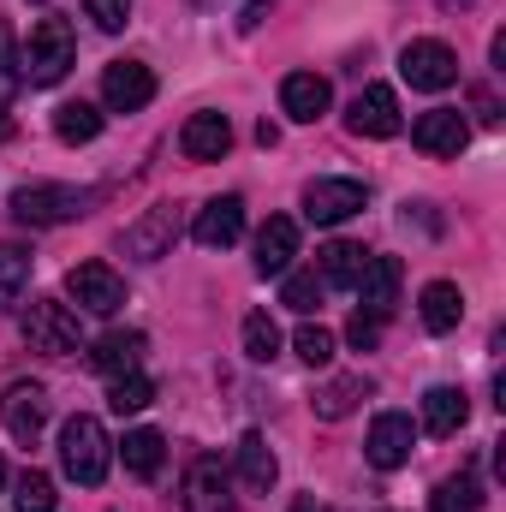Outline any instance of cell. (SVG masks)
<instances>
[{
    "mask_svg": "<svg viewBox=\"0 0 506 512\" xmlns=\"http://www.w3.org/2000/svg\"><path fill=\"white\" fill-rule=\"evenodd\" d=\"M90 209V191H72V185H24L12 191V215L24 227H60V221H78Z\"/></svg>",
    "mask_w": 506,
    "mask_h": 512,
    "instance_id": "obj_3",
    "label": "cell"
},
{
    "mask_svg": "<svg viewBox=\"0 0 506 512\" xmlns=\"http://www.w3.org/2000/svg\"><path fill=\"white\" fill-rule=\"evenodd\" d=\"M411 447H417V423H411L405 411H381L376 423H370L364 459H370L376 471H399V465L411 459Z\"/></svg>",
    "mask_w": 506,
    "mask_h": 512,
    "instance_id": "obj_9",
    "label": "cell"
},
{
    "mask_svg": "<svg viewBox=\"0 0 506 512\" xmlns=\"http://www.w3.org/2000/svg\"><path fill=\"white\" fill-rule=\"evenodd\" d=\"M66 292H72L78 310H90V316H114V310L126 304V280H120L108 262H78V268L66 274Z\"/></svg>",
    "mask_w": 506,
    "mask_h": 512,
    "instance_id": "obj_7",
    "label": "cell"
},
{
    "mask_svg": "<svg viewBox=\"0 0 506 512\" xmlns=\"http://www.w3.org/2000/svg\"><path fill=\"white\" fill-rule=\"evenodd\" d=\"M399 78H405L411 90H447V84H459V54H453L447 42H435V36L405 42V54H399Z\"/></svg>",
    "mask_w": 506,
    "mask_h": 512,
    "instance_id": "obj_5",
    "label": "cell"
},
{
    "mask_svg": "<svg viewBox=\"0 0 506 512\" xmlns=\"http://www.w3.org/2000/svg\"><path fill=\"white\" fill-rule=\"evenodd\" d=\"M84 12L96 18V30H126V18H131V0H84Z\"/></svg>",
    "mask_w": 506,
    "mask_h": 512,
    "instance_id": "obj_36",
    "label": "cell"
},
{
    "mask_svg": "<svg viewBox=\"0 0 506 512\" xmlns=\"http://www.w3.org/2000/svg\"><path fill=\"white\" fill-rule=\"evenodd\" d=\"M0 489H6V459H0Z\"/></svg>",
    "mask_w": 506,
    "mask_h": 512,
    "instance_id": "obj_40",
    "label": "cell"
},
{
    "mask_svg": "<svg viewBox=\"0 0 506 512\" xmlns=\"http://www.w3.org/2000/svg\"><path fill=\"white\" fill-rule=\"evenodd\" d=\"M417 310H423V328H429V334H453V328L465 322V298H459L453 280H429Z\"/></svg>",
    "mask_w": 506,
    "mask_h": 512,
    "instance_id": "obj_20",
    "label": "cell"
},
{
    "mask_svg": "<svg viewBox=\"0 0 506 512\" xmlns=\"http://www.w3.org/2000/svg\"><path fill=\"white\" fill-rule=\"evenodd\" d=\"M399 280H405V268H399V256H376L370 251V262H364V274H358V310L364 316H393V304H399Z\"/></svg>",
    "mask_w": 506,
    "mask_h": 512,
    "instance_id": "obj_15",
    "label": "cell"
},
{
    "mask_svg": "<svg viewBox=\"0 0 506 512\" xmlns=\"http://www.w3.org/2000/svg\"><path fill=\"white\" fill-rule=\"evenodd\" d=\"M292 352H298L310 370H322V364H334V334H328L322 322H304V328H298V340H292Z\"/></svg>",
    "mask_w": 506,
    "mask_h": 512,
    "instance_id": "obj_33",
    "label": "cell"
},
{
    "mask_svg": "<svg viewBox=\"0 0 506 512\" xmlns=\"http://www.w3.org/2000/svg\"><path fill=\"white\" fill-rule=\"evenodd\" d=\"M346 340H352L358 352H376V346H381V316H364V310H358V316H352V328H346Z\"/></svg>",
    "mask_w": 506,
    "mask_h": 512,
    "instance_id": "obj_37",
    "label": "cell"
},
{
    "mask_svg": "<svg viewBox=\"0 0 506 512\" xmlns=\"http://www.w3.org/2000/svg\"><path fill=\"white\" fill-rule=\"evenodd\" d=\"M364 203H370V191H364L358 179H316V185L304 191V215H310L316 227H340V221H352Z\"/></svg>",
    "mask_w": 506,
    "mask_h": 512,
    "instance_id": "obj_8",
    "label": "cell"
},
{
    "mask_svg": "<svg viewBox=\"0 0 506 512\" xmlns=\"http://www.w3.org/2000/svg\"><path fill=\"white\" fill-rule=\"evenodd\" d=\"M465 417H471V405H465L459 387H429V393H423V429H429V435H459Z\"/></svg>",
    "mask_w": 506,
    "mask_h": 512,
    "instance_id": "obj_21",
    "label": "cell"
},
{
    "mask_svg": "<svg viewBox=\"0 0 506 512\" xmlns=\"http://www.w3.org/2000/svg\"><path fill=\"white\" fill-rule=\"evenodd\" d=\"M54 137L60 143H96L102 137V108L96 102H60L54 108Z\"/></svg>",
    "mask_w": 506,
    "mask_h": 512,
    "instance_id": "obj_24",
    "label": "cell"
},
{
    "mask_svg": "<svg viewBox=\"0 0 506 512\" xmlns=\"http://www.w3.org/2000/svg\"><path fill=\"white\" fill-rule=\"evenodd\" d=\"M328 102H334V90H328V78H316V72H292V78L280 84V108H286L298 126H316V120L328 114Z\"/></svg>",
    "mask_w": 506,
    "mask_h": 512,
    "instance_id": "obj_18",
    "label": "cell"
},
{
    "mask_svg": "<svg viewBox=\"0 0 506 512\" xmlns=\"http://www.w3.org/2000/svg\"><path fill=\"white\" fill-rule=\"evenodd\" d=\"M292 256H298V221L268 215V227L256 233V274H262V280H268V274H286Z\"/></svg>",
    "mask_w": 506,
    "mask_h": 512,
    "instance_id": "obj_19",
    "label": "cell"
},
{
    "mask_svg": "<svg viewBox=\"0 0 506 512\" xmlns=\"http://www.w3.org/2000/svg\"><path fill=\"white\" fill-rule=\"evenodd\" d=\"M155 399V387H149V376H137V370H126V376H114V387H108V405L126 417V411H143Z\"/></svg>",
    "mask_w": 506,
    "mask_h": 512,
    "instance_id": "obj_35",
    "label": "cell"
},
{
    "mask_svg": "<svg viewBox=\"0 0 506 512\" xmlns=\"http://www.w3.org/2000/svg\"><path fill=\"white\" fill-rule=\"evenodd\" d=\"M262 18H268V0H251V6H245V18H239V30H256Z\"/></svg>",
    "mask_w": 506,
    "mask_h": 512,
    "instance_id": "obj_38",
    "label": "cell"
},
{
    "mask_svg": "<svg viewBox=\"0 0 506 512\" xmlns=\"http://www.w3.org/2000/svg\"><path fill=\"white\" fill-rule=\"evenodd\" d=\"M447 6H471V0H447Z\"/></svg>",
    "mask_w": 506,
    "mask_h": 512,
    "instance_id": "obj_42",
    "label": "cell"
},
{
    "mask_svg": "<svg viewBox=\"0 0 506 512\" xmlns=\"http://www.w3.org/2000/svg\"><path fill=\"white\" fill-rule=\"evenodd\" d=\"M191 239H197L203 251L239 245V239H245V197H215V203H203L197 221H191Z\"/></svg>",
    "mask_w": 506,
    "mask_h": 512,
    "instance_id": "obj_11",
    "label": "cell"
},
{
    "mask_svg": "<svg viewBox=\"0 0 506 512\" xmlns=\"http://www.w3.org/2000/svg\"><path fill=\"white\" fill-rule=\"evenodd\" d=\"M137 358H143V334H108V340H96L90 370H102V376H126V370H137Z\"/></svg>",
    "mask_w": 506,
    "mask_h": 512,
    "instance_id": "obj_25",
    "label": "cell"
},
{
    "mask_svg": "<svg viewBox=\"0 0 506 512\" xmlns=\"http://www.w3.org/2000/svg\"><path fill=\"white\" fill-rule=\"evenodd\" d=\"M185 512H233V477L221 459H191L185 471Z\"/></svg>",
    "mask_w": 506,
    "mask_h": 512,
    "instance_id": "obj_12",
    "label": "cell"
},
{
    "mask_svg": "<svg viewBox=\"0 0 506 512\" xmlns=\"http://www.w3.org/2000/svg\"><path fill=\"white\" fill-rule=\"evenodd\" d=\"M411 143H417L423 155L447 161V155H459V149L471 143V126H465V114H459V108H429V114H417Z\"/></svg>",
    "mask_w": 506,
    "mask_h": 512,
    "instance_id": "obj_14",
    "label": "cell"
},
{
    "mask_svg": "<svg viewBox=\"0 0 506 512\" xmlns=\"http://www.w3.org/2000/svg\"><path fill=\"white\" fill-rule=\"evenodd\" d=\"M24 340H30L36 352H48V358L78 352V310L60 304V298H36L30 316H24Z\"/></svg>",
    "mask_w": 506,
    "mask_h": 512,
    "instance_id": "obj_4",
    "label": "cell"
},
{
    "mask_svg": "<svg viewBox=\"0 0 506 512\" xmlns=\"http://www.w3.org/2000/svg\"><path fill=\"white\" fill-rule=\"evenodd\" d=\"M173 239H179V209H173V203L143 209L126 227V251L137 256V262H161V256L173 251Z\"/></svg>",
    "mask_w": 506,
    "mask_h": 512,
    "instance_id": "obj_10",
    "label": "cell"
},
{
    "mask_svg": "<svg viewBox=\"0 0 506 512\" xmlns=\"http://www.w3.org/2000/svg\"><path fill=\"white\" fill-rule=\"evenodd\" d=\"M477 507H483V489H477V477H471V471H459V477L435 483V495H429V512H477Z\"/></svg>",
    "mask_w": 506,
    "mask_h": 512,
    "instance_id": "obj_28",
    "label": "cell"
},
{
    "mask_svg": "<svg viewBox=\"0 0 506 512\" xmlns=\"http://www.w3.org/2000/svg\"><path fill=\"white\" fill-rule=\"evenodd\" d=\"M12 507L18 512H54V477H48V471H24Z\"/></svg>",
    "mask_w": 506,
    "mask_h": 512,
    "instance_id": "obj_34",
    "label": "cell"
},
{
    "mask_svg": "<svg viewBox=\"0 0 506 512\" xmlns=\"http://www.w3.org/2000/svg\"><path fill=\"white\" fill-rule=\"evenodd\" d=\"M24 90V66H18V36H12V24L0 18V108L12 102Z\"/></svg>",
    "mask_w": 506,
    "mask_h": 512,
    "instance_id": "obj_32",
    "label": "cell"
},
{
    "mask_svg": "<svg viewBox=\"0 0 506 512\" xmlns=\"http://www.w3.org/2000/svg\"><path fill=\"white\" fill-rule=\"evenodd\" d=\"M292 512H310V501H298V507H292Z\"/></svg>",
    "mask_w": 506,
    "mask_h": 512,
    "instance_id": "obj_41",
    "label": "cell"
},
{
    "mask_svg": "<svg viewBox=\"0 0 506 512\" xmlns=\"http://www.w3.org/2000/svg\"><path fill=\"white\" fill-rule=\"evenodd\" d=\"M24 286H30V251L0 245V304H18Z\"/></svg>",
    "mask_w": 506,
    "mask_h": 512,
    "instance_id": "obj_30",
    "label": "cell"
},
{
    "mask_svg": "<svg viewBox=\"0 0 506 512\" xmlns=\"http://www.w3.org/2000/svg\"><path fill=\"white\" fill-rule=\"evenodd\" d=\"M72 60H78V36H72V24H66V18H42V24L30 30V42L18 48L24 84H36V90L60 84V78L72 72Z\"/></svg>",
    "mask_w": 506,
    "mask_h": 512,
    "instance_id": "obj_1",
    "label": "cell"
},
{
    "mask_svg": "<svg viewBox=\"0 0 506 512\" xmlns=\"http://www.w3.org/2000/svg\"><path fill=\"white\" fill-rule=\"evenodd\" d=\"M0 423H6V435L12 441H36L42 429H48V387L42 382H12L0 393Z\"/></svg>",
    "mask_w": 506,
    "mask_h": 512,
    "instance_id": "obj_6",
    "label": "cell"
},
{
    "mask_svg": "<svg viewBox=\"0 0 506 512\" xmlns=\"http://www.w3.org/2000/svg\"><path fill=\"white\" fill-rule=\"evenodd\" d=\"M245 358H251V364H274V358H280V328H274L268 310H251V316H245Z\"/></svg>",
    "mask_w": 506,
    "mask_h": 512,
    "instance_id": "obj_29",
    "label": "cell"
},
{
    "mask_svg": "<svg viewBox=\"0 0 506 512\" xmlns=\"http://www.w3.org/2000/svg\"><path fill=\"white\" fill-rule=\"evenodd\" d=\"M149 96H155V72H149L143 60H114V66L102 72V102H108L114 114L149 108Z\"/></svg>",
    "mask_w": 506,
    "mask_h": 512,
    "instance_id": "obj_13",
    "label": "cell"
},
{
    "mask_svg": "<svg viewBox=\"0 0 506 512\" xmlns=\"http://www.w3.org/2000/svg\"><path fill=\"white\" fill-rule=\"evenodd\" d=\"M108 459H114V447H108V429L96 423V417H66V429H60V471L72 477V483H84V489H96L102 477H108Z\"/></svg>",
    "mask_w": 506,
    "mask_h": 512,
    "instance_id": "obj_2",
    "label": "cell"
},
{
    "mask_svg": "<svg viewBox=\"0 0 506 512\" xmlns=\"http://www.w3.org/2000/svg\"><path fill=\"white\" fill-rule=\"evenodd\" d=\"M358 399H370V376H334L328 387H316V417L322 423H340V417H352L358 411Z\"/></svg>",
    "mask_w": 506,
    "mask_h": 512,
    "instance_id": "obj_22",
    "label": "cell"
},
{
    "mask_svg": "<svg viewBox=\"0 0 506 512\" xmlns=\"http://www.w3.org/2000/svg\"><path fill=\"white\" fill-rule=\"evenodd\" d=\"M346 126L358 131V137H399V96H393L387 84H370V90L352 102Z\"/></svg>",
    "mask_w": 506,
    "mask_h": 512,
    "instance_id": "obj_17",
    "label": "cell"
},
{
    "mask_svg": "<svg viewBox=\"0 0 506 512\" xmlns=\"http://www.w3.org/2000/svg\"><path fill=\"white\" fill-rule=\"evenodd\" d=\"M233 149V120L227 114H191L179 131V155L185 161H221Z\"/></svg>",
    "mask_w": 506,
    "mask_h": 512,
    "instance_id": "obj_16",
    "label": "cell"
},
{
    "mask_svg": "<svg viewBox=\"0 0 506 512\" xmlns=\"http://www.w3.org/2000/svg\"><path fill=\"white\" fill-rule=\"evenodd\" d=\"M364 262H370V251H364V245H352V239H334V245L322 251V286H358Z\"/></svg>",
    "mask_w": 506,
    "mask_h": 512,
    "instance_id": "obj_27",
    "label": "cell"
},
{
    "mask_svg": "<svg viewBox=\"0 0 506 512\" xmlns=\"http://www.w3.org/2000/svg\"><path fill=\"white\" fill-rule=\"evenodd\" d=\"M120 459H126L131 477H155V471H161V459H167L161 429H131L126 441H120Z\"/></svg>",
    "mask_w": 506,
    "mask_h": 512,
    "instance_id": "obj_26",
    "label": "cell"
},
{
    "mask_svg": "<svg viewBox=\"0 0 506 512\" xmlns=\"http://www.w3.org/2000/svg\"><path fill=\"white\" fill-rule=\"evenodd\" d=\"M274 477H280V465H274L268 441H262V435L251 429V435L239 441V483H245L251 495H268V489H274Z\"/></svg>",
    "mask_w": 506,
    "mask_h": 512,
    "instance_id": "obj_23",
    "label": "cell"
},
{
    "mask_svg": "<svg viewBox=\"0 0 506 512\" xmlns=\"http://www.w3.org/2000/svg\"><path fill=\"white\" fill-rule=\"evenodd\" d=\"M12 131H18V126H12V114H6V108H0V143H6V137H12Z\"/></svg>",
    "mask_w": 506,
    "mask_h": 512,
    "instance_id": "obj_39",
    "label": "cell"
},
{
    "mask_svg": "<svg viewBox=\"0 0 506 512\" xmlns=\"http://www.w3.org/2000/svg\"><path fill=\"white\" fill-rule=\"evenodd\" d=\"M322 292H328V286H322V274H316V268H304V274H286V286H280V304H292L298 316H310V310L322 304Z\"/></svg>",
    "mask_w": 506,
    "mask_h": 512,
    "instance_id": "obj_31",
    "label": "cell"
}]
</instances>
